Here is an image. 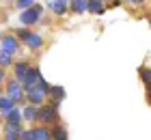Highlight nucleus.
<instances>
[{
    "instance_id": "nucleus-10",
    "label": "nucleus",
    "mask_w": 151,
    "mask_h": 140,
    "mask_svg": "<svg viewBox=\"0 0 151 140\" xmlns=\"http://www.w3.org/2000/svg\"><path fill=\"white\" fill-rule=\"evenodd\" d=\"M30 131H32V140H52V134L45 127H37V129H30Z\"/></svg>"
},
{
    "instance_id": "nucleus-8",
    "label": "nucleus",
    "mask_w": 151,
    "mask_h": 140,
    "mask_svg": "<svg viewBox=\"0 0 151 140\" xmlns=\"http://www.w3.org/2000/svg\"><path fill=\"white\" fill-rule=\"evenodd\" d=\"M52 97V106L54 108H58V103H60V99L65 97V90L60 88V86H50V93H47Z\"/></svg>"
},
{
    "instance_id": "nucleus-12",
    "label": "nucleus",
    "mask_w": 151,
    "mask_h": 140,
    "mask_svg": "<svg viewBox=\"0 0 151 140\" xmlns=\"http://www.w3.org/2000/svg\"><path fill=\"white\" fill-rule=\"evenodd\" d=\"M24 118H26V121H35V118H37V108L35 106H26L22 110V121H24Z\"/></svg>"
},
{
    "instance_id": "nucleus-18",
    "label": "nucleus",
    "mask_w": 151,
    "mask_h": 140,
    "mask_svg": "<svg viewBox=\"0 0 151 140\" xmlns=\"http://www.w3.org/2000/svg\"><path fill=\"white\" fill-rule=\"evenodd\" d=\"M0 65H2V67H9V65H11V54L0 52Z\"/></svg>"
},
{
    "instance_id": "nucleus-5",
    "label": "nucleus",
    "mask_w": 151,
    "mask_h": 140,
    "mask_svg": "<svg viewBox=\"0 0 151 140\" xmlns=\"http://www.w3.org/2000/svg\"><path fill=\"white\" fill-rule=\"evenodd\" d=\"M39 78H41L39 69H37V67H28V71H26L24 80H22V86H24V90H26V88H30V86H35Z\"/></svg>"
},
{
    "instance_id": "nucleus-23",
    "label": "nucleus",
    "mask_w": 151,
    "mask_h": 140,
    "mask_svg": "<svg viewBox=\"0 0 151 140\" xmlns=\"http://www.w3.org/2000/svg\"><path fill=\"white\" fill-rule=\"evenodd\" d=\"M132 2H134V4H140V2H142V0H132Z\"/></svg>"
},
{
    "instance_id": "nucleus-17",
    "label": "nucleus",
    "mask_w": 151,
    "mask_h": 140,
    "mask_svg": "<svg viewBox=\"0 0 151 140\" xmlns=\"http://www.w3.org/2000/svg\"><path fill=\"white\" fill-rule=\"evenodd\" d=\"M52 138L54 140H67V131L63 127H56V129H54V134H52Z\"/></svg>"
},
{
    "instance_id": "nucleus-4",
    "label": "nucleus",
    "mask_w": 151,
    "mask_h": 140,
    "mask_svg": "<svg viewBox=\"0 0 151 140\" xmlns=\"http://www.w3.org/2000/svg\"><path fill=\"white\" fill-rule=\"evenodd\" d=\"M17 47H19V41H17V37H2L0 39V52H4V54H15L17 52Z\"/></svg>"
},
{
    "instance_id": "nucleus-11",
    "label": "nucleus",
    "mask_w": 151,
    "mask_h": 140,
    "mask_svg": "<svg viewBox=\"0 0 151 140\" xmlns=\"http://www.w3.org/2000/svg\"><path fill=\"white\" fill-rule=\"evenodd\" d=\"M86 11H91V13H104V2L101 0H88V6H86Z\"/></svg>"
},
{
    "instance_id": "nucleus-24",
    "label": "nucleus",
    "mask_w": 151,
    "mask_h": 140,
    "mask_svg": "<svg viewBox=\"0 0 151 140\" xmlns=\"http://www.w3.org/2000/svg\"><path fill=\"white\" fill-rule=\"evenodd\" d=\"M149 22H151V13H149Z\"/></svg>"
},
{
    "instance_id": "nucleus-22",
    "label": "nucleus",
    "mask_w": 151,
    "mask_h": 140,
    "mask_svg": "<svg viewBox=\"0 0 151 140\" xmlns=\"http://www.w3.org/2000/svg\"><path fill=\"white\" fill-rule=\"evenodd\" d=\"M2 80H4V71L0 69V82H2Z\"/></svg>"
},
{
    "instance_id": "nucleus-19",
    "label": "nucleus",
    "mask_w": 151,
    "mask_h": 140,
    "mask_svg": "<svg viewBox=\"0 0 151 140\" xmlns=\"http://www.w3.org/2000/svg\"><path fill=\"white\" fill-rule=\"evenodd\" d=\"M32 4H35V0H17V6H19V9H28V6H32Z\"/></svg>"
},
{
    "instance_id": "nucleus-21",
    "label": "nucleus",
    "mask_w": 151,
    "mask_h": 140,
    "mask_svg": "<svg viewBox=\"0 0 151 140\" xmlns=\"http://www.w3.org/2000/svg\"><path fill=\"white\" fill-rule=\"evenodd\" d=\"M4 136H6L4 140H19V136H17V134H4Z\"/></svg>"
},
{
    "instance_id": "nucleus-16",
    "label": "nucleus",
    "mask_w": 151,
    "mask_h": 140,
    "mask_svg": "<svg viewBox=\"0 0 151 140\" xmlns=\"http://www.w3.org/2000/svg\"><path fill=\"white\" fill-rule=\"evenodd\" d=\"M26 71H28V65H26V62H17V65H15V78H17L19 82L24 80Z\"/></svg>"
},
{
    "instance_id": "nucleus-2",
    "label": "nucleus",
    "mask_w": 151,
    "mask_h": 140,
    "mask_svg": "<svg viewBox=\"0 0 151 140\" xmlns=\"http://www.w3.org/2000/svg\"><path fill=\"white\" fill-rule=\"evenodd\" d=\"M58 118V112L54 106H43V108H39L37 110V118L35 121H43V123H54Z\"/></svg>"
},
{
    "instance_id": "nucleus-3",
    "label": "nucleus",
    "mask_w": 151,
    "mask_h": 140,
    "mask_svg": "<svg viewBox=\"0 0 151 140\" xmlns=\"http://www.w3.org/2000/svg\"><path fill=\"white\" fill-rule=\"evenodd\" d=\"M6 97L13 101H22V97H24V86H22V82L19 80H13L6 84Z\"/></svg>"
},
{
    "instance_id": "nucleus-6",
    "label": "nucleus",
    "mask_w": 151,
    "mask_h": 140,
    "mask_svg": "<svg viewBox=\"0 0 151 140\" xmlns=\"http://www.w3.org/2000/svg\"><path fill=\"white\" fill-rule=\"evenodd\" d=\"M24 43H26V47L28 50H39L41 47V43H43V39H41V34L39 32H26V37H24Z\"/></svg>"
},
{
    "instance_id": "nucleus-9",
    "label": "nucleus",
    "mask_w": 151,
    "mask_h": 140,
    "mask_svg": "<svg viewBox=\"0 0 151 140\" xmlns=\"http://www.w3.org/2000/svg\"><path fill=\"white\" fill-rule=\"evenodd\" d=\"M50 6H52V11L56 13V15H65L67 9H69V6H67V0H52Z\"/></svg>"
},
{
    "instance_id": "nucleus-14",
    "label": "nucleus",
    "mask_w": 151,
    "mask_h": 140,
    "mask_svg": "<svg viewBox=\"0 0 151 140\" xmlns=\"http://www.w3.org/2000/svg\"><path fill=\"white\" fill-rule=\"evenodd\" d=\"M88 6V0H73L71 2V11L73 13H84Z\"/></svg>"
},
{
    "instance_id": "nucleus-20",
    "label": "nucleus",
    "mask_w": 151,
    "mask_h": 140,
    "mask_svg": "<svg viewBox=\"0 0 151 140\" xmlns=\"http://www.w3.org/2000/svg\"><path fill=\"white\" fill-rule=\"evenodd\" d=\"M140 75H142V82L151 84V71H149V69H142V71H140Z\"/></svg>"
},
{
    "instance_id": "nucleus-1",
    "label": "nucleus",
    "mask_w": 151,
    "mask_h": 140,
    "mask_svg": "<svg viewBox=\"0 0 151 140\" xmlns=\"http://www.w3.org/2000/svg\"><path fill=\"white\" fill-rule=\"evenodd\" d=\"M41 13H43V9L32 4V6H28V9L22 11V15H19V22L26 24V26H32V24H37L39 19H41Z\"/></svg>"
},
{
    "instance_id": "nucleus-13",
    "label": "nucleus",
    "mask_w": 151,
    "mask_h": 140,
    "mask_svg": "<svg viewBox=\"0 0 151 140\" xmlns=\"http://www.w3.org/2000/svg\"><path fill=\"white\" fill-rule=\"evenodd\" d=\"M15 108V101L9 99V97H0V110H2V114H6L9 110Z\"/></svg>"
},
{
    "instance_id": "nucleus-7",
    "label": "nucleus",
    "mask_w": 151,
    "mask_h": 140,
    "mask_svg": "<svg viewBox=\"0 0 151 140\" xmlns=\"http://www.w3.org/2000/svg\"><path fill=\"white\" fill-rule=\"evenodd\" d=\"M26 93H28V99H30L32 103H35V106L43 103V99H45V93L37 86V84H35V86H30V88H26Z\"/></svg>"
},
{
    "instance_id": "nucleus-15",
    "label": "nucleus",
    "mask_w": 151,
    "mask_h": 140,
    "mask_svg": "<svg viewBox=\"0 0 151 140\" xmlns=\"http://www.w3.org/2000/svg\"><path fill=\"white\" fill-rule=\"evenodd\" d=\"M4 116H6V121H9V123H19V121H22V112H19V110H15V108H13V110H9Z\"/></svg>"
}]
</instances>
